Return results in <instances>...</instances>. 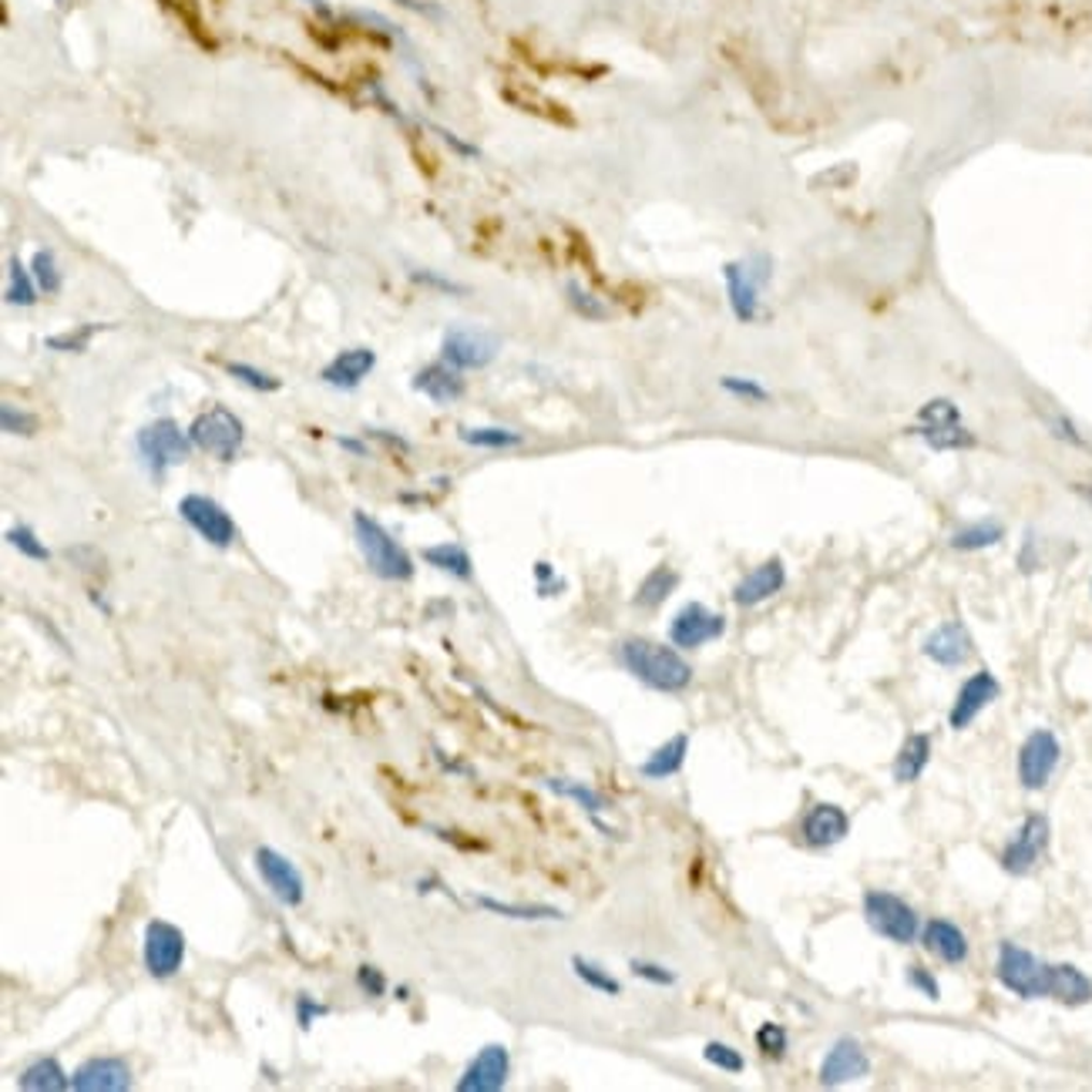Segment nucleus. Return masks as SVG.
Wrapping results in <instances>:
<instances>
[{
    "label": "nucleus",
    "mask_w": 1092,
    "mask_h": 1092,
    "mask_svg": "<svg viewBox=\"0 0 1092 1092\" xmlns=\"http://www.w3.org/2000/svg\"><path fill=\"white\" fill-rule=\"evenodd\" d=\"M626 670L656 692H682L692 682V665L673 649L652 638H626L619 646Z\"/></svg>",
    "instance_id": "f257e3e1"
},
{
    "label": "nucleus",
    "mask_w": 1092,
    "mask_h": 1092,
    "mask_svg": "<svg viewBox=\"0 0 1092 1092\" xmlns=\"http://www.w3.org/2000/svg\"><path fill=\"white\" fill-rule=\"evenodd\" d=\"M354 535H357V548L363 555L367 569L377 578H384V581H411L414 578V558L374 515L354 512Z\"/></svg>",
    "instance_id": "f03ea898"
},
{
    "label": "nucleus",
    "mask_w": 1092,
    "mask_h": 1092,
    "mask_svg": "<svg viewBox=\"0 0 1092 1092\" xmlns=\"http://www.w3.org/2000/svg\"><path fill=\"white\" fill-rule=\"evenodd\" d=\"M192 447L196 444H192L189 431H182L178 420H172V417H158V420L145 423V428L135 434L139 458L148 468V474H155V477H166L172 468L189 461Z\"/></svg>",
    "instance_id": "7ed1b4c3"
},
{
    "label": "nucleus",
    "mask_w": 1092,
    "mask_h": 1092,
    "mask_svg": "<svg viewBox=\"0 0 1092 1092\" xmlns=\"http://www.w3.org/2000/svg\"><path fill=\"white\" fill-rule=\"evenodd\" d=\"M189 437H192L196 450L229 464V461L239 458V450H243V444H246V423L226 404H216L192 420Z\"/></svg>",
    "instance_id": "20e7f679"
},
{
    "label": "nucleus",
    "mask_w": 1092,
    "mask_h": 1092,
    "mask_svg": "<svg viewBox=\"0 0 1092 1092\" xmlns=\"http://www.w3.org/2000/svg\"><path fill=\"white\" fill-rule=\"evenodd\" d=\"M770 276H774V262H770V256H747V259H736V262L723 265L727 297H730L736 319H743V324L757 319L760 292L770 283Z\"/></svg>",
    "instance_id": "39448f33"
},
{
    "label": "nucleus",
    "mask_w": 1092,
    "mask_h": 1092,
    "mask_svg": "<svg viewBox=\"0 0 1092 1092\" xmlns=\"http://www.w3.org/2000/svg\"><path fill=\"white\" fill-rule=\"evenodd\" d=\"M185 948H189V942H185V931L166 918H152L145 924V942H142V962H145V972L158 981H166V978H175L185 965Z\"/></svg>",
    "instance_id": "423d86ee"
},
{
    "label": "nucleus",
    "mask_w": 1092,
    "mask_h": 1092,
    "mask_svg": "<svg viewBox=\"0 0 1092 1092\" xmlns=\"http://www.w3.org/2000/svg\"><path fill=\"white\" fill-rule=\"evenodd\" d=\"M175 512L205 545L219 548V551L232 548V542H235V521H232V515L222 508L216 498H209V494H182L178 504H175Z\"/></svg>",
    "instance_id": "0eeeda50"
},
{
    "label": "nucleus",
    "mask_w": 1092,
    "mask_h": 1092,
    "mask_svg": "<svg viewBox=\"0 0 1092 1092\" xmlns=\"http://www.w3.org/2000/svg\"><path fill=\"white\" fill-rule=\"evenodd\" d=\"M998 981L1022 998H1049V965L1019 945L1002 942L998 948Z\"/></svg>",
    "instance_id": "6e6552de"
},
{
    "label": "nucleus",
    "mask_w": 1092,
    "mask_h": 1092,
    "mask_svg": "<svg viewBox=\"0 0 1092 1092\" xmlns=\"http://www.w3.org/2000/svg\"><path fill=\"white\" fill-rule=\"evenodd\" d=\"M915 434L931 447V450H962L975 444V434L965 428L962 414L951 401L938 397V401H928L918 414Z\"/></svg>",
    "instance_id": "1a4fd4ad"
},
{
    "label": "nucleus",
    "mask_w": 1092,
    "mask_h": 1092,
    "mask_svg": "<svg viewBox=\"0 0 1092 1092\" xmlns=\"http://www.w3.org/2000/svg\"><path fill=\"white\" fill-rule=\"evenodd\" d=\"M864 918L877 935L894 945H911L918 938V915L911 904H904L897 894L871 891L864 897Z\"/></svg>",
    "instance_id": "9d476101"
},
{
    "label": "nucleus",
    "mask_w": 1092,
    "mask_h": 1092,
    "mask_svg": "<svg viewBox=\"0 0 1092 1092\" xmlns=\"http://www.w3.org/2000/svg\"><path fill=\"white\" fill-rule=\"evenodd\" d=\"M253 867L259 874V881L270 888V894L283 904V908H300L306 901V881L300 867L292 864L286 854H279L276 847H256L253 854Z\"/></svg>",
    "instance_id": "9b49d317"
},
{
    "label": "nucleus",
    "mask_w": 1092,
    "mask_h": 1092,
    "mask_svg": "<svg viewBox=\"0 0 1092 1092\" xmlns=\"http://www.w3.org/2000/svg\"><path fill=\"white\" fill-rule=\"evenodd\" d=\"M501 354V340L485 327H450L441 343V357L458 370H485Z\"/></svg>",
    "instance_id": "f8f14e48"
},
{
    "label": "nucleus",
    "mask_w": 1092,
    "mask_h": 1092,
    "mask_svg": "<svg viewBox=\"0 0 1092 1092\" xmlns=\"http://www.w3.org/2000/svg\"><path fill=\"white\" fill-rule=\"evenodd\" d=\"M723 632H727V619L719 616V612L706 608L703 602H689L670 622V643L676 649H700Z\"/></svg>",
    "instance_id": "ddd939ff"
},
{
    "label": "nucleus",
    "mask_w": 1092,
    "mask_h": 1092,
    "mask_svg": "<svg viewBox=\"0 0 1092 1092\" xmlns=\"http://www.w3.org/2000/svg\"><path fill=\"white\" fill-rule=\"evenodd\" d=\"M1062 757V747L1055 733L1049 730H1035L1025 736L1022 750H1019V780L1025 790H1043L1049 784V777L1055 774Z\"/></svg>",
    "instance_id": "4468645a"
},
{
    "label": "nucleus",
    "mask_w": 1092,
    "mask_h": 1092,
    "mask_svg": "<svg viewBox=\"0 0 1092 1092\" xmlns=\"http://www.w3.org/2000/svg\"><path fill=\"white\" fill-rule=\"evenodd\" d=\"M1049 847V820L1043 814H1029L1025 823L1019 828V834L1008 840V847L1002 850V867L1008 874H1029L1038 861H1043Z\"/></svg>",
    "instance_id": "2eb2a0df"
},
{
    "label": "nucleus",
    "mask_w": 1092,
    "mask_h": 1092,
    "mask_svg": "<svg viewBox=\"0 0 1092 1092\" xmlns=\"http://www.w3.org/2000/svg\"><path fill=\"white\" fill-rule=\"evenodd\" d=\"M74 1092H128L131 1089V1069L118 1055H91L71 1073Z\"/></svg>",
    "instance_id": "dca6fc26"
},
{
    "label": "nucleus",
    "mask_w": 1092,
    "mask_h": 1092,
    "mask_svg": "<svg viewBox=\"0 0 1092 1092\" xmlns=\"http://www.w3.org/2000/svg\"><path fill=\"white\" fill-rule=\"evenodd\" d=\"M512 1073V1055L501 1043L485 1046L471 1059V1065L464 1069V1076L458 1079V1092H498L508 1082Z\"/></svg>",
    "instance_id": "f3484780"
},
{
    "label": "nucleus",
    "mask_w": 1092,
    "mask_h": 1092,
    "mask_svg": "<svg viewBox=\"0 0 1092 1092\" xmlns=\"http://www.w3.org/2000/svg\"><path fill=\"white\" fill-rule=\"evenodd\" d=\"M867 1073H871V1059L861 1049L858 1038H850V1035L837 1038V1043L831 1046V1052L820 1062V1082L823 1086H844V1082L864 1079Z\"/></svg>",
    "instance_id": "a211bd4d"
},
{
    "label": "nucleus",
    "mask_w": 1092,
    "mask_h": 1092,
    "mask_svg": "<svg viewBox=\"0 0 1092 1092\" xmlns=\"http://www.w3.org/2000/svg\"><path fill=\"white\" fill-rule=\"evenodd\" d=\"M377 367V354L370 346H350V350H340L324 370H319V380L333 390H357Z\"/></svg>",
    "instance_id": "6ab92c4d"
},
{
    "label": "nucleus",
    "mask_w": 1092,
    "mask_h": 1092,
    "mask_svg": "<svg viewBox=\"0 0 1092 1092\" xmlns=\"http://www.w3.org/2000/svg\"><path fill=\"white\" fill-rule=\"evenodd\" d=\"M411 387L417 393H423L428 401H434L437 407H447V404H458L461 397L468 393V384L461 377V370L458 367H450L447 360H437V363H428V367H420Z\"/></svg>",
    "instance_id": "aec40b11"
},
{
    "label": "nucleus",
    "mask_w": 1092,
    "mask_h": 1092,
    "mask_svg": "<svg viewBox=\"0 0 1092 1092\" xmlns=\"http://www.w3.org/2000/svg\"><path fill=\"white\" fill-rule=\"evenodd\" d=\"M787 585V569L780 558H770V562L757 565L750 575H743L736 581V589H733V602L743 605V608H753L766 599H774L780 589Z\"/></svg>",
    "instance_id": "412c9836"
},
{
    "label": "nucleus",
    "mask_w": 1092,
    "mask_h": 1092,
    "mask_svg": "<svg viewBox=\"0 0 1092 1092\" xmlns=\"http://www.w3.org/2000/svg\"><path fill=\"white\" fill-rule=\"evenodd\" d=\"M998 692H1002V686H998V679L989 670L975 673L962 689H958V700L951 706V727L954 730H965L985 706L998 700Z\"/></svg>",
    "instance_id": "4be33fe9"
},
{
    "label": "nucleus",
    "mask_w": 1092,
    "mask_h": 1092,
    "mask_svg": "<svg viewBox=\"0 0 1092 1092\" xmlns=\"http://www.w3.org/2000/svg\"><path fill=\"white\" fill-rule=\"evenodd\" d=\"M924 656L938 665H962L972 656V635L962 622H945L924 638Z\"/></svg>",
    "instance_id": "5701e85b"
},
{
    "label": "nucleus",
    "mask_w": 1092,
    "mask_h": 1092,
    "mask_svg": "<svg viewBox=\"0 0 1092 1092\" xmlns=\"http://www.w3.org/2000/svg\"><path fill=\"white\" fill-rule=\"evenodd\" d=\"M847 831H850V820L837 804H817L804 817V840L810 847H831V844L844 840Z\"/></svg>",
    "instance_id": "b1692460"
},
{
    "label": "nucleus",
    "mask_w": 1092,
    "mask_h": 1092,
    "mask_svg": "<svg viewBox=\"0 0 1092 1092\" xmlns=\"http://www.w3.org/2000/svg\"><path fill=\"white\" fill-rule=\"evenodd\" d=\"M921 942H924V948L931 954H938L942 962H948V965H962L965 958H968V942L962 935V928L951 924V921H942V918L938 921H928Z\"/></svg>",
    "instance_id": "393cba45"
},
{
    "label": "nucleus",
    "mask_w": 1092,
    "mask_h": 1092,
    "mask_svg": "<svg viewBox=\"0 0 1092 1092\" xmlns=\"http://www.w3.org/2000/svg\"><path fill=\"white\" fill-rule=\"evenodd\" d=\"M1049 998L1062 1005L1092 1002V981L1076 965H1049Z\"/></svg>",
    "instance_id": "a878e982"
},
{
    "label": "nucleus",
    "mask_w": 1092,
    "mask_h": 1092,
    "mask_svg": "<svg viewBox=\"0 0 1092 1092\" xmlns=\"http://www.w3.org/2000/svg\"><path fill=\"white\" fill-rule=\"evenodd\" d=\"M686 753H689V736L686 733H676L673 739H665L659 750L649 753V760L638 766V774H643L646 780H665V777H676L682 763H686Z\"/></svg>",
    "instance_id": "bb28decb"
},
{
    "label": "nucleus",
    "mask_w": 1092,
    "mask_h": 1092,
    "mask_svg": "<svg viewBox=\"0 0 1092 1092\" xmlns=\"http://www.w3.org/2000/svg\"><path fill=\"white\" fill-rule=\"evenodd\" d=\"M158 4H162V8L182 24L185 34H189L199 47H205V51H216V47H219L216 34H212V31H209V24H205L202 0H158Z\"/></svg>",
    "instance_id": "cd10ccee"
},
{
    "label": "nucleus",
    "mask_w": 1092,
    "mask_h": 1092,
    "mask_svg": "<svg viewBox=\"0 0 1092 1092\" xmlns=\"http://www.w3.org/2000/svg\"><path fill=\"white\" fill-rule=\"evenodd\" d=\"M420 558L428 562L431 569L437 572H447L450 578H458V581H471L474 578V562H471V555L464 545L458 542H441V545H428L420 551Z\"/></svg>",
    "instance_id": "c85d7f7f"
},
{
    "label": "nucleus",
    "mask_w": 1092,
    "mask_h": 1092,
    "mask_svg": "<svg viewBox=\"0 0 1092 1092\" xmlns=\"http://www.w3.org/2000/svg\"><path fill=\"white\" fill-rule=\"evenodd\" d=\"M17 1086L24 1092H64V1089H71V1076L64 1073V1065L55 1055H44L20 1073Z\"/></svg>",
    "instance_id": "c756f323"
},
{
    "label": "nucleus",
    "mask_w": 1092,
    "mask_h": 1092,
    "mask_svg": "<svg viewBox=\"0 0 1092 1092\" xmlns=\"http://www.w3.org/2000/svg\"><path fill=\"white\" fill-rule=\"evenodd\" d=\"M928 760H931V736L911 733L908 739H904V747L894 760V780L897 784H915L924 774Z\"/></svg>",
    "instance_id": "7c9ffc66"
},
{
    "label": "nucleus",
    "mask_w": 1092,
    "mask_h": 1092,
    "mask_svg": "<svg viewBox=\"0 0 1092 1092\" xmlns=\"http://www.w3.org/2000/svg\"><path fill=\"white\" fill-rule=\"evenodd\" d=\"M676 585H679V572H673L670 565H659V569H652L643 578V585H638V592H635L632 602L638 608H659L665 599L676 592Z\"/></svg>",
    "instance_id": "2f4dec72"
},
{
    "label": "nucleus",
    "mask_w": 1092,
    "mask_h": 1092,
    "mask_svg": "<svg viewBox=\"0 0 1092 1092\" xmlns=\"http://www.w3.org/2000/svg\"><path fill=\"white\" fill-rule=\"evenodd\" d=\"M41 297V289H38V279L31 273V265H24L17 256L8 259V289H4V300L11 306H34Z\"/></svg>",
    "instance_id": "473e14b6"
},
{
    "label": "nucleus",
    "mask_w": 1092,
    "mask_h": 1092,
    "mask_svg": "<svg viewBox=\"0 0 1092 1092\" xmlns=\"http://www.w3.org/2000/svg\"><path fill=\"white\" fill-rule=\"evenodd\" d=\"M477 904L498 918H515V921H562L565 918L558 908H545V904H508V901H498V897H488V894L477 897Z\"/></svg>",
    "instance_id": "72a5a7b5"
},
{
    "label": "nucleus",
    "mask_w": 1092,
    "mask_h": 1092,
    "mask_svg": "<svg viewBox=\"0 0 1092 1092\" xmlns=\"http://www.w3.org/2000/svg\"><path fill=\"white\" fill-rule=\"evenodd\" d=\"M1005 538V528L998 521H978V525H965L958 528L951 535V548L958 551H978V548H992Z\"/></svg>",
    "instance_id": "f704fd0d"
},
{
    "label": "nucleus",
    "mask_w": 1092,
    "mask_h": 1092,
    "mask_svg": "<svg viewBox=\"0 0 1092 1092\" xmlns=\"http://www.w3.org/2000/svg\"><path fill=\"white\" fill-rule=\"evenodd\" d=\"M458 437L468 447H482V450H508L525 441L518 431H508V428H461Z\"/></svg>",
    "instance_id": "c9c22d12"
},
{
    "label": "nucleus",
    "mask_w": 1092,
    "mask_h": 1092,
    "mask_svg": "<svg viewBox=\"0 0 1092 1092\" xmlns=\"http://www.w3.org/2000/svg\"><path fill=\"white\" fill-rule=\"evenodd\" d=\"M572 972L589 985V989L602 992V995H622V981L616 975H608V968H602L599 962H589V958L575 954L572 958Z\"/></svg>",
    "instance_id": "e433bc0d"
},
{
    "label": "nucleus",
    "mask_w": 1092,
    "mask_h": 1092,
    "mask_svg": "<svg viewBox=\"0 0 1092 1092\" xmlns=\"http://www.w3.org/2000/svg\"><path fill=\"white\" fill-rule=\"evenodd\" d=\"M226 374H229L232 380H239L243 387L256 390V393H276V390L283 387L279 377L265 374V370H259V367H253V363H243V360H229V363H226Z\"/></svg>",
    "instance_id": "4c0bfd02"
},
{
    "label": "nucleus",
    "mask_w": 1092,
    "mask_h": 1092,
    "mask_svg": "<svg viewBox=\"0 0 1092 1092\" xmlns=\"http://www.w3.org/2000/svg\"><path fill=\"white\" fill-rule=\"evenodd\" d=\"M31 273L38 279V289L47 292V297H55V292H61V283H64V273H61V265H58V256L51 253V249H38L34 259H31Z\"/></svg>",
    "instance_id": "58836bf2"
},
{
    "label": "nucleus",
    "mask_w": 1092,
    "mask_h": 1092,
    "mask_svg": "<svg viewBox=\"0 0 1092 1092\" xmlns=\"http://www.w3.org/2000/svg\"><path fill=\"white\" fill-rule=\"evenodd\" d=\"M545 787L551 790V793H558V796H572V801H578L581 804V810L585 814H592V817H599L602 810H605V801H602V796L592 790V787H585V784H578V780H545Z\"/></svg>",
    "instance_id": "ea45409f"
},
{
    "label": "nucleus",
    "mask_w": 1092,
    "mask_h": 1092,
    "mask_svg": "<svg viewBox=\"0 0 1092 1092\" xmlns=\"http://www.w3.org/2000/svg\"><path fill=\"white\" fill-rule=\"evenodd\" d=\"M8 545L11 548H17V555H24V558H31V562H47V558H51V548L38 538V531L31 528V525H14V528H8Z\"/></svg>",
    "instance_id": "a19ab883"
},
{
    "label": "nucleus",
    "mask_w": 1092,
    "mask_h": 1092,
    "mask_svg": "<svg viewBox=\"0 0 1092 1092\" xmlns=\"http://www.w3.org/2000/svg\"><path fill=\"white\" fill-rule=\"evenodd\" d=\"M565 292H569V303L578 316H585V319H605L608 316V306L595 297V292L585 289L581 283H569Z\"/></svg>",
    "instance_id": "79ce46f5"
},
{
    "label": "nucleus",
    "mask_w": 1092,
    "mask_h": 1092,
    "mask_svg": "<svg viewBox=\"0 0 1092 1092\" xmlns=\"http://www.w3.org/2000/svg\"><path fill=\"white\" fill-rule=\"evenodd\" d=\"M703 1059H706L709 1065H716V1069L730 1073V1076H736V1073L747 1069V1059L739 1055V1049H733V1046H727V1043H706Z\"/></svg>",
    "instance_id": "37998d69"
},
{
    "label": "nucleus",
    "mask_w": 1092,
    "mask_h": 1092,
    "mask_svg": "<svg viewBox=\"0 0 1092 1092\" xmlns=\"http://www.w3.org/2000/svg\"><path fill=\"white\" fill-rule=\"evenodd\" d=\"M0 428H4V434L34 437L38 434V417L31 411H20L14 404H4V407H0Z\"/></svg>",
    "instance_id": "c03bdc74"
},
{
    "label": "nucleus",
    "mask_w": 1092,
    "mask_h": 1092,
    "mask_svg": "<svg viewBox=\"0 0 1092 1092\" xmlns=\"http://www.w3.org/2000/svg\"><path fill=\"white\" fill-rule=\"evenodd\" d=\"M98 330H101V327L88 324V327L74 330V333H58V336H47V340H44V346H47V350H55V354H82V350H88V343H91V336H95Z\"/></svg>",
    "instance_id": "a18cd8bd"
},
{
    "label": "nucleus",
    "mask_w": 1092,
    "mask_h": 1092,
    "mask_svg": "<svg viewBox=\"0 0 1092 1092\" xmlns=\"http://www.w3.org/2000/svg\"><path fill=\"white\" fill-rule=\"evenodd\" d=\"M787 1046H790V1035H787V1029H784V1025H777V1022H766V1025H760V1029H757V1049H760L763 1055H774V1059H780V1055L787 1052Z\"/></svg>",
    "instance_id": "49530a36"
},
{
    "label": "nucleus",
    "mask_w": 1092,
    "mask_h": 1092,
    "mask_svg": "<svg viewBox=\"0 0 1092 1092\" xmlns=\"http://www.w3.org/2000/svg\"><path fill=\"white\" fill-rule=\"evenodd\" d=\"M357 989H360L367 998H384L387 989H390V981H387V975H384L377 965H360V968H357Z\"/></svg>",
    "instance_id": "de8ad7c7"
},
{
    "label": "nucleus",
    "mask_w": 1092,
    "mask_h": 1092,
    "mask_svg": "<svg viewBox=\"0 0 1092 1092\" xmlns=\"http://www.w3.org/2000/svg\"><path fill=\"white\" fill-rule=\"evenodd\" d=\"M719 387H723L727 393H733V397H739V401H757V404L770 401L766 387L757 384V380H747V377H723V380H719Z\"/></svg>",
    "instance_id": "09e8293b"
},
{
    "label": "nucleus",
    "mask_w": 1092,
    "mask_h": 1092,
    "mask_svg": "<svg viewBox=\"0 0 1092 1092\" xmlns=\"http://www.w3.org/2000/svg\"><path fill=\"white\" fill-rule=\"evenodd\" d=\"M629 968H632L635 978H643V981H649V985H662V989H670V985H676V972H670L665 965L643 962V958H632Z\"/></svg>",
    "instance_id": "8fccbe9b"
},
{
    "label": "nucleus",
    "mask_w": 1092,
    "mask_h": 1092,
    "mask_svg": "<svg viewBox=\"0 0 1092 1092\" xmlns=\"http://www.w3.org/2000/svg\"><path fill=\"white\" fill-rule=\"evenodd\" d=\"M330 1016V1005L327 1002H316L313 995H306V992H300L297 995V1022H300V1029L303 1032H310L313 1029V1022H319V1019H327Z\"/></svg>",
    "instance_id": "3c124183"
},
{
    "label": "nucleus",
    "mask_w": 1092,
    "mask_h": 1092,
    "mask_svg": "<svg viewBox=\"0 0 1092 1092\" xmlns=\"http://www.w3.org/2000/svg\"><path fill=\"white\" fill-rule=\"evenodd\" d=\"M411 279L420 283V286H431V289H437V292H455V297H464V292H468L464 286L450 283V279L437 276V273H431V270H411Z\"/></svg>",
    "instance_id": "603ef678"
},
{
    "label": "nucleus",
    "mask_w": 1092,
    "mask_h": 1092,
    "mask_svg": "<svg viewBox=\"0 0 1092 1092\" xmlns=\"http://www.w3.org/2000/svg\"><path fill=\"white\" fill-rule=\"evenodd\" d=\"M535 578H538V595H558V592H562L565 589V581L562 578H555V572H551V565L548 562H538L535 565Z\"/></svg>",
    "instance_id": "864d4df0"
},
{
    "label": "nucleus",
    "mask_w": 1092,
    "mask_h": 1092,
    "mask_svg": "<svg viewBox=\"0 0 1092 1092\" xmlns=\"http://www.w3.org/2000/svg\"><path fill=\"white\" fill-rule=\"evenodd\" d=\"M908 985H915V989H918L921 995H928V998H938V981L931 978V972L921 968V965H911V968H908Z\"/></svg>",
    "instance_id": "5fc2aeb1"
},
{
    "label": "nucleus",
    "mask_w": 1092,
    "mask_h": 1092,
    "mask_svg": "<svg viewBox=\"0 0 1092 1092\" xmlns=\"http://www.w3.org/2000/svg\"><path fill=\"white\" fill-rule=\"evenodd\" d=\"M367 434H370V437H380L384 444H393L397 450H404V455H407V450H411V444H407V441H404L401 434H390V431H380V428H370Z\"/></svg>",
    "instance_id": "6e6d98bb"
},
{
    "label": "nucleus",
    "mask_w": 1092,
    "mask_h": 1092,
    "mask_svg": "<svg viewBox=\"0 0 1092 1092\" xmlns=\"http://www.w3.org/2000/svg\"><path fill=\"white\" fill-rule=\"evenodd\" d=\"M336 444H340L343 450H350V455H357V458H370L367 444H360V441H354V437H336Z\"/></svg>",
    "instance_id": "4d7b16f0"
},
{
    "label": "nucleus",
    "mask_w": 1092,
    "mask_h": 1092,
    "mask_svg": "<svg viewBox=\"0 0 1092 1092\" xmlns=\"http://www.w3.org/2000/svg\"><path fill=\"white\" fill-rule=\"evenodd\" d=\"M397 4L407 8V11H417V14H434L437 17V8L434 4H423V0H397Z\"/></svg>",
    "instance_id": "13d9d810"
},
{
    "label": "nucleus",
    "mask_w": 1092,
    "mask_h": 1092,
    "mask_svg": "<svg viewBox=\"0 0 1092 1092\" xmlns=\"http://www.w3.org/2000/svg\"><path fill=\"white\" fill-rule=\"evenodd\" d=\"M393 998H397V1002H407V998H411V989H407V985H397V989H393Z\"/></svg>",
    "instance_id": "bf43d9fd"
},
{
    "label": "nucleus",
    "mask_w": 1092,
    "mask_h": 1092,
    "mask_svg": "<svg viewBox=\"0 0 1092 1092\" xmlns=\"http://www.w3.org/2000/svg\"><path fill=\"white\" fill-rule=\"evenodd\" d=\"M1079 491H1082V494H1086V498L1092 501V488H1079Z\"/></svg>",
    "instance_id": "052dcab7"
}]
</instances>
